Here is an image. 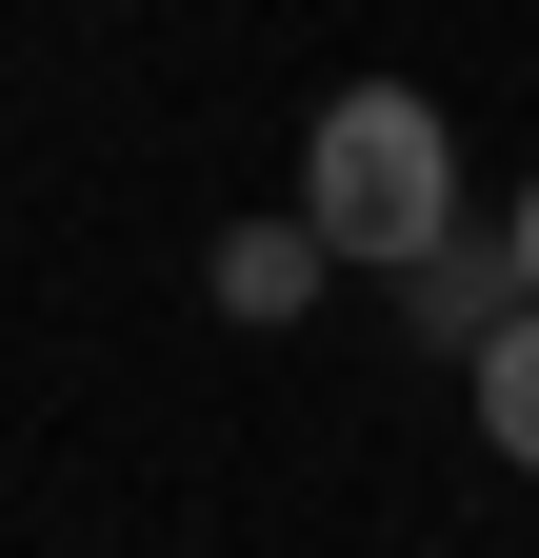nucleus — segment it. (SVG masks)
I'll return each mask as SVG.
<instances>
[{"instance_id":"1","label":"nucleus","mask_w":539,"mask_h":558,"mask_svg":"<svg viewBox=\"0 0 539 558\" xmlns=\"http://www.w3.org/2000/svg\"><path fill=\"white\" fill-rule=\"evenodd\" d=\"M300 240L320 259H399V279H420L440 240H480V220H459V120L420 81L320 100V140H300Z\"/></svg>"},{"instance_id":"2","label":"nucleus","mask_w":539,"mask_h":558,"mask_svg":"<svg viewBox=\"0 0 539 558\" xmlns=\"http://www.w3.org/2000/svg\"><path fill=\"white\" fill-rule=\"evenodd\" d=\"M519 319H539V279H519V240H500V220L420 259V339H459V360H500Z\"/></svg>"},{"instance_id":"3","label":"nucleus","mask_w":539,"mask_h":558,"mask_svg":"<svg viewBox=\"0 0 539 558\" xmlns=\"http://www.w3.org/2000/svg\"><path fill=\"white\" fill-rule=\"evenodd\" d=\"M300 300H320V240L300 220H240L220 240V319H300Z\"/></svg>"},{"instance_id":"4","label":"nucleus","mask_w":539,"mask_h":558,"mask_svg":"<svg viewBox=\"0 0 539 558\" xmlns=\"http://www.w3.org/2000/svg\"><path fill=\"white\" fill-rule=\"evenodd\" d=\"M480 439H500V478H539V319L480 360Z\"/></svg>"},{"instance_id":"5","label":"nucleus","mask_w":539,"mask_h":558,"mask_svg":"<svg viewBox=\"0 0 539 558\" xmlns=\"http://www.w3.org/2000/svg\"><path fill=\"white\" fill-rule=\"evenodd\" d=\"M500 240H519V279H539V180H519V220H500Z\"/></svg>"}]
</instances>
